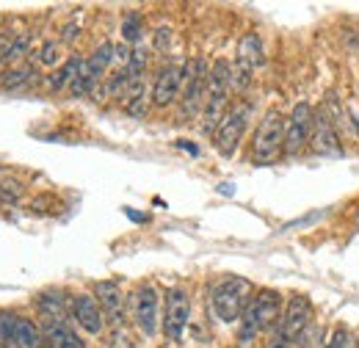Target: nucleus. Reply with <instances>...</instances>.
Wrapping results in <instances>:
<instances>
[{
  "label": "nucleus",
  "mask_w": 359,
  "mask_h": 348,
  "mask_svg": "<svg viewBox=\"0 0 359 348\" xmlns=\"http://www.w3.org/2000/svg\"><path fill=\"white\" fill-rule=\"evenodd\" d=\"M229 91H232V64L226 58H216L208 78V97L202 108V133L216 135L226 108H229Z\"/></svg>",
  "instance_id": "nucleus-1"
},
{
  "label": "nucleus",
  "mask_w": 359,
  "mask_h": 348,
  "mask_svg": "<svg viewBox=\"0 0 359 348\" xmlns=\"http://www.w3.org/2000/svg\"><path fill=\"white\" fill-rule=\"evenodd\" d=\"M255 285L246 276H224L210 290V307L222 323H235L243 318L246 307L255 299Z\"/></svg>",
  "instance_id": "nucleus-2"
},
{
  "label": "nucleus",
  "mask_w": 359,
  "mask_h": 348,
  "mask_svg": "<svg viewBox=\"0 0 359 348\" xmlns=\"http://www.w3.org/2000/svg\"><path fill=\"white\" fill-rule=\"evenodd\" d=\"M282 296L271 288H260L252 299V304L246 307L243 318H241V332H238V340L243 346H249L260 332H269L276 329L279 318H282Z\"/></svg>",
  "instance_id": "nucleus-3"
},
{
  "label": "nucleus",
  "mask_w": 359,
  "mask_h": 348,
  "mask_svg": "<svg viewBox=\"0 0 359 348\" xmlns=\"http://www.w3.org/2000/svg\"><path fill=\"white\" fill-rule=\"evenodd\" d=\"M285 128L287 119L279 108H269L252 138V161L255 163H273L279 155H285Z\"/></svg>",
  "instance_id": "nucleus-4"
},
{
  "label": "nucleus",
  "mask_w": 359,
  "mask_h": 348,
  "mask_svg": "<svg viewBox=\"0 0 359 348\" xmlns=\"http://www.w3.org/2000/svg\"><path fill=\"white\" fill-rule=\"evenodd\" d=\"M252 114H255V105H252L249 100H238V102H232V105L226 108L224 119H222L219 130L213 135V144H216V149H219L224 158H232V155H235V149H238L243 133H246L249 122H252Z\"/></svg>",
  "instance_id": "nucleus-5"
},
{
  "label": "nucleus",
  "mask_w": 359,
  "mask_h": 348,
  "mask_svg": "<svg viewBox=\"0 0 359 348\" xmlns=\"http://www.w3.org/2000/svg\"><path fill=\"white\" fill-rule=\"evenodd\" d=\"M0 346L3 348H47L42 329L11 309H0Z\"/></svg>",
  "instance_id": "nucleus-6"
},
{
  "label": "nucleus",
  "mask_w": 359,
  "mask_h": 348,
  "mask_svg": "<svg viewBox=\"0 0 359 348\" xmlns=\"http://www.w3.org/2000/svg\"><path fill=\"white\" fill-rule=\"evenodd\" d=\"M208 78H210V69L205 58H194L185 64V83H182V102H180L182 119H194L196 114H202L205 97H208Z\"/></svg>",
  "instance_id": "nucleus-7"
},
{
  "label": "nucleus",
  "mask_w": 359,
  "mask_h": 348,
  "mask_svg": "<svg viewBox=\"0 0 359 348\" xmlns=\"http://www.w3.org/2000/svg\"><path fill=\"white\" fill-rule=\"evenodd\" d=\"M310 326H313V302L299 293V296H290V299H287V304L282 309V318H279V323H276L273 332H279L285 340H290L293 348H296V340H299Z\"/></svg>",
  "instance_id": "nucleus-8"
},
{
  "label": "nucleus",
  "mask_w": 359,
  "mask_h": 348,
  "mask_svg": "<svg viewBox=\"0 0 359 348\" xmlns=\"http://www.w3.org/2000/svg\"><path fill=\"white\" fill-rule=\"evenodd\" d=\"M263 64V44L257 34H243V39L238 42V55L232 64V88L243 91L252 83L255 69Z\"/></svg>",
  "instance_id": "nucleus-9"
},
{
  "label": "nucleus",
  "mask_w": 359,
  "mask_h": 348,
  "mask_svg": "<svg viewBox=\"0 0 359 348\" xmlns=\"http://www.w3.org/2000/svg\"><path fill=\"white\" fill-rule=\"evenodd\" d=\"M188 318H191L188 290L185 288H169L166 296H163V332H166L169 340H175V343L182 340Z\"/></svg>",
  "instance_id": "nucleus-10"
},
{
  "label": "nucleus",
  "mask_w": 359,
  "mask_h": 348,
  "mask_svg": "<svg viewBox=\"0 0 359 348\" xmlns=\"http://www.w3.org/2000/svg\"><path fill=\"white\" fill-rule=\"evenodd\" d=\"M313 119L315 111L310 102H299L290 116H287V128H285V155H296L310 144L313 135Z\"/></svg>",
  "instance_id": "nucleus-11"
},
{
  "label": "nucleus",
  "mask_w": 359,
  "mask_h": 348,
  "mask_svg": "<svg viewBox=\"0 0 359 348\" xmlns=\"http://www.w3.org/2000/svg\"><path fill=\"white\" fill-rule=\"evenodd\" d=\"M158 307H161V299H158V290L155 285L144 282L138 285L133 293V321L135 326L141 329V335L152 337L158 332Z\"/></svg>",
  "instance_id": "nucleus-12"
},
{
  "label": "nucleus",
  "mask_w": 359,
  "mask_h": 348,
  "mask_svg": "<svg viewBox=\"0 0 359 348\" xmlns=\"http://www.w3.org/2000/svg\"><path fill=\"white\" fill-rule=\"evenodd\" d=\"M94 296L97 304L102 307V315L108 318V323H114L116 329L125 323V290L116 279H100L94 282Z\"/></svg>",
  "instance_id": "nucleus-13"
},
{
  "label": "nucleus",
  "mask_w": 359,
  "mask_h": 348,
  "mask_svg": "<svg viewBox=\"0 0 359 348\" xmlns=\"http://www.w3.org/2000/svg\"><path fill=\"white\" fill-rule=\"evenodd\" d=\"M310 144H313L315 155H323V158H337V155H343V144H340L337 128L332 125V119L326 116V111H323V108H320V111H315Z\"/></svg>",
  "instance_id": "nucleus-14"
},
{
  "label": "nucleus",
  "mask_w": 359,
  "mask_h": 348,
  "mask_svg": "<svg viewBox=\"0 0 359 348\" xmlns=\"http://www.w3.org/2000/svg\"><path fill=\"white\" fill-rule=\"evenodd\" d=\"M182 83H185V67H180V64H166V67L158 72V78H155L152 102H155L158 108L172 105V102L177 100Z\"/></svg>",
  "instance_id": "nucleus-15"
},
{
  "label": "nucleus",
  "mask_w": 359,
  "mask_h": 348,
  "mask_svg": "<svg viewBox=\"0 0 359 348\" xmlns=\"http://www.w3.org/2000/svg\"><path fill=\"white\" fill-rule=\"evenodd\" d=\"M72 318L75 323L89 332V335H102L105 329V315H102V307L97 304V299L89 293H78L72 296Z\"/></svg>",
  "instance_id": "nucleus-16"
},
{
  "label": "nucleus",
  "mask_w": 359,
  "mask_h": 348,
  "mask_svg": "<svg viewBox=\"0 0 359 348\" xmlns=\"http://www.w3.org/2000/svg\"><path fill=\"white\" fill-rule=\"evenodd\" d=\"M39 329L47 348H86V340L61 318H42Z\"/></svg>",
  "instance_id": "nucleus-17"
},
{
  "label": "nucleus",
  "mask_w": 359,
  "mask_h": 348,
  "mask_svg": "<svg viewBox=\"0 0 359 348\" xmlns=\"http://www.w3.org/2000/svg\"><path fill=\"white\" fill-rule=\"evenodd\" d=\"M36 309H39L42 318H61V321H67V315H72V299H67L64 290L50 288V290H42L36 296Z\"/></svg>",
  "instance_id": "nucleus-18"
},
{
  "label": "nucleus",
  "mask_w": 359,
  "mask_h": 348,
  "mask_svg": "<svg viewBox=\"0 0 359 348\" xmlns=\"http://www.w3.org/2000/svg\"><path fill=\"white\" fill-rule=\"evenodd\" d=\"M83 64H86V58H81V55H72V58H67L53 75H50V81H47V88L50 91H64V88H69L75 83V78L83 72Z\"/></svg>",
  "instance_id": "nucleus-19"
},
{
  "label": "nucleus",
  "mask_w": 359,
  "mask_h": 348,
  "mask_svg": "<svg viewBox=\"0 0 359 348\" xmlns=\"http://www.w3.org/2000/svg\"><path fill=\"white\" fill-rule=\"evenodd\" d=\"M31 78H34V67H11L8 72H3L0 75V88L3 91H20V88H25L31 83Z\"/></svg>",
  "instance_id": "nucleus-20"
},
{
  "label": "nucleus",
  "mask_w": 359,
  "mask_h": 348,
  "mask_svg": "<svg viewBox=\"0 0 359 348\" xmlns=\"http://www.w3.org/2000/svg\"><path fill=\"white\" fill-rule=\"evenodd\" d=\"M122 36L128 44H138L144 36V20L138 11H128L125 20H122Z\"/></svg>",
  "instance_id": "nucleus-21"
},
{
  "label": "nucleus",
  "mask_w": 359,
  "mask_h": 348,
  "mask_svg": "<svg viewBox=\"0 0 359 348\" xmlns=\"http://www.w3.org/2000/svg\"><path fill=\"white\" fill-rule=\"evenodd\" d=\"M28 47H31V36L28 34H20V36H14L11 42H8V50H6V64H14V61H20L25 53H28Z\"/></svg>",
  "instance_id": "nucleus-22"
},
{
  "label": "nucleus",
  "mask_w": 359,
  "mask_h": 348,
  "mask_svg": "<svg viewBox=\"0 0 359 348\" xmlns=\"http://www.w3.org/2000/svg\"><path fill=\"white\" fill-rule=\"evenodd\" d=\"M323 348H351V337H348V332H346L343 326H337V329L332 332L329 343H326Z\"/></svg>",
  "instance_id": "nucleus-23"
},
{
  "label": "nucleus",
  "mask_w": 359,
  "mask_h": 348,
  "mask_svg": "<svg viewBox=\"0 0 359 348\" xmlns=\"http://www.w3.org/2000/svg\"><path fill=\"white\" fill-rule=\"evenodd\" d=\"M39 61H42V64H58V44L55 42L42 44V50H39Z\"/></svg>",
  "instance_id": "nucleus-24"
},
{
  "label": "nucleus",
  "mask_w": 359,
  "mask_h": 348,
  "mask_svg": "<svg viewBox=\"0 0 359 348\" xmlns=\"http://www.w3.org/2000/svg\"><path fill=\"white\" fill-rule=\"evenodd\" d=\"M111 348H135V343L125 335V332H119V329H116V335L111 337Z\"/></svg>",
  "instance_id": "nucleus-25"
},
{
  "label": "nucleus",
  "mask_w": 359,
  "mask_h": 348,
  "mask_svg": "<svg viewBox=\"0 0 359 348\" xmlns=\"http://www.w3.org/2000/svg\"><path fill=\"white\" fill-rule=\"evenodd\" d=\"M125 216H130L133 221H138V224H141V221H149V216H144V213H135L133 208H125Z\"/></svg>",
  "instance_id": "nucleus-26"
},
{
  "label": "nucleus",
  "mask_w": 359,
  "mask_h": 348,
  "mask_svg": "<svg viewBox=\"0 0 359 348\" xmlns=\"http://www.w3.org/2000/svg\"><path fill=\"white\" fill-rule=\"evenodd\" d=\"M177 147H180V149H188L191 155H199V147H194L191 141H177Z\"/></svg>",
  "instance_id": "nucleus-27"
},
{
  "label": "nucleus",
  "mask_w": 359,
  "mask_h": 348,
  "mask_svg": "<svg viewBox=\"0 0 359 348\" xmlns=\"http://www.w3.org/2000/svg\"><path fill=\"white\" fill-rule=\"evenodd\" d=\"M169 34H172L169 28H161V31H158V47H166V39H169Z\"/></svg>",
  "instance_id": "nucleus-28"
}]
</instances>
